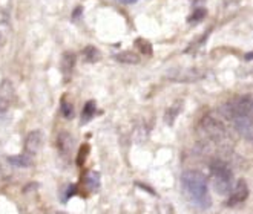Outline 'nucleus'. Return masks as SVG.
<instances>
[{"label": "nucleus", "mask_w": 253, "mask_h": 214, "mask_svg": "<svg viewBox=\"0 0 253 214\" xmlns=\"http://www.w3.org/2000/svg\"><path fill=\"white\" fill-rule=\"evenodd\" d=\"M222 116L241 136L253 140V97L233 98L224 106Z\"/></svg>", "instance_id": "1"}, {"label": "nucleus", "mask_w": 253, "mask_h": 214, "mask_svg": "<svg viewBox=\"0 0 253 214\" xmlns=\"http://www.w3.org/2000/svg\"><path fill=\"white\" fill-rule=\"evenodd\" d=\"M181 188L187 201L201 210H206L212 205V197L209 185L203 173L197 170H186L181 175Z\"/></svg>", "instance_id": "2"}, {"label": "nucleus", "mask_w": 253, "mask_h": 214, "mask_svg": "<svg viewBox=\"0 0 253 214\" xmlns=\"http://www.w3.org/2000/svg\"><path fill=\"white\" fill-rule=\"evenodd\" d=\"M227 124L229 122L218 115H206L198 127L201 140L212 148H229L232 138Z\"/></svg>", "instance_id": "3"}, {"label": "nucleus", "mask_w": 253, "mask_h": 214, "mask_svg": "<svg viewBox=\"0 0 253 214\" xmlns=\"http://www.w3.org/2000/svg\"><path fill=\"white\" fill-rule=\"evenodd\" d=\"M211 182L218 194H229L235 185L233 180V172L227 162L215 159L211 164Z\"/></svg>", "instance_id": "4"}, {"label": "nucleus", "mask_w": 253, "mask_h": 214, "mask_svg": "<svg viewBox=\"0 0 253 214\" xmlns=\"http://www.w3.org/2000/svg\"><path fill=\"white\" fill-rule=\"evenodd\" d=\"M249 197V185L247 182L240 179L235 182V185L232 188V191L227 194V207H240L241 204H244Z\"/></svg>", "instance_id": "5"}, {"label": "nucleus", "mask_w": 253, "mask_h": 214, "mask_svg": "<svg viewBox=\"0 0 253 214\" xmlns=\"http://www.w3.org/2000/svg\"><path fill=\"white\" fill-rule=\"evenodd\" d=\"M43 144V135L39 130H34L31 133H28L26 141H25V153L29 156H34L39 153Z\"/></svg>", "instance_id": "6"}, {"label": "nucleus", "mask_w": 253, "mask_h": 214, "mask_svg": "<svg viewBox=\"0 0 253 214\" xmlns=\"http://www.w3.org/2000/svg\"><path fill=\"white\" fill-rule=\"evenodd\" d=\"M12 98H14L12 84L8 80H5L2 84H0V112L8 109V106L11 104Z\"/></svg>", "instance_id": "7"}, {"label": "nucleus", "mask_w": 253, "mask_h": 214, "mask_svg": "<svg viewBox=\"0 0 253 214\" xmlns=\"http://www.w3.org/2000/svg\"><path fill=\"white\" fill-rule=\"evenodd\" d=\"M72 136L68 135V133H62L60 136H58V148H60L62 153H65V155H68V153H71L72 150Z\"/></svg>", "instance_id": "8"}, {"label": "nucleus", "mask_w": 253, "mask_h": 214, "mask_svg": "<svg viewBox=\"0 0 253 214\" xmlns=\"http://www.w3.org/2000/svg\"><path fill=\"white\" fill-rule=\"evenodd\" d=\"M117 60L122 61V63H126V65H135V63H138V61H140V57L137 54H133V52L125 51V52L117 55Z\"/></svg>", "instance_id": "9"}, {"label": "nucleus", "mask_w": 253, "mask_h": 214, "mask_svg": "<svg viewBox=\"0 0 253 214\" xmlns=\"http://www.w3.org/2000/svg\"><path fill=\"white\" fill-rule=\"evenodd\" d=\"M9 161L12 164H17L19 167H29L33 164V156H29V155H22V156H17V158H9Z\"/></svg>", "instance_id": "10"}, {"label": "nucleus", "mask_w": 253, "mask_h": 214, "mask_svg": "<svg viewBox=\"0 0 253 214\" xmlns=\"http://www.w3.org/2000/svg\"><path fill=\"white\" fill-rule=\"evenodd\" d=\"M74 61H76V58H74L72 54H65L63 57V61H62V68H63V72L68 75L71 73L72 68H74Z\"/></svg>", "instance_id": "11"}, {"label": "nucleus", "mask_w": 253, "mask_h": 214, "mask_svg": "<svg viewBox=\"0 0 253 214\" xmlns=\"http://www.w3.org/2000/svg\"><path fill=\"white\" fill-rule=\"evenodd\" d=\"M94 112H95V103L94 101H89V103H86V106H84V109H83V122H86V121H89L92 116H94Z\"/></svg>", "instance_id": "12"}, {"label": "nucleus", "mask_w": 253, "mask_h": 214, "mask_svg": "<svg viewBox=\"0 0 253 214\" xmlns=\"http://www.w3.org/2000/svg\"><path fill=\"white\" fill-rule=\"evenodd\" d=\"M84 57L87 61H97L100 58V54L95 48H92V46H89V48L84 49Z\"/></svg>", "instance_id": "13"}, {"label": "nucleus", "mask_w": 253, "mask_h": 214, "mask_svg": "<svg viewBox=\"0 0 253 214\" xmlns=\"http://www.w3.org/2000/svg\"><path fill=\"white\" fill-rule=\"evenodd\" d=\"M62 110H63V115L66 116V118H72V113H74V109H72V106H71V103H68V101H62Z\"/></svg>", "instance_id": "14"}, {"label": "nucleus", "mask_w": 253, "mask_h": 214, "mask_svg": "<svg viewBox=\"0 0 253 214\" xmlns=\"http://www.w3.org/2000/svg\"><path fill=\"white\" fill-rule=\"evenodd\" d=\"M87 182L91 183V188H97L98 187V182H100L98 175L97 173H89L87 175Z\"/></svg>", "instance_id": "15"}, {"label": "nucleus", "mask_w": 253, "mask_h": 214, "mask_svg": "<svg viewBox=\"0 0 253 214\" xmlns=\"http://www.w3.org/2000/svg\"><path fill=\"white\" fill-rule=\"evenodd\" d=\"M118 2H122V3H133V2H137V0H118Z\"/></svg>", "instance_id": "16"}]
</instances>
